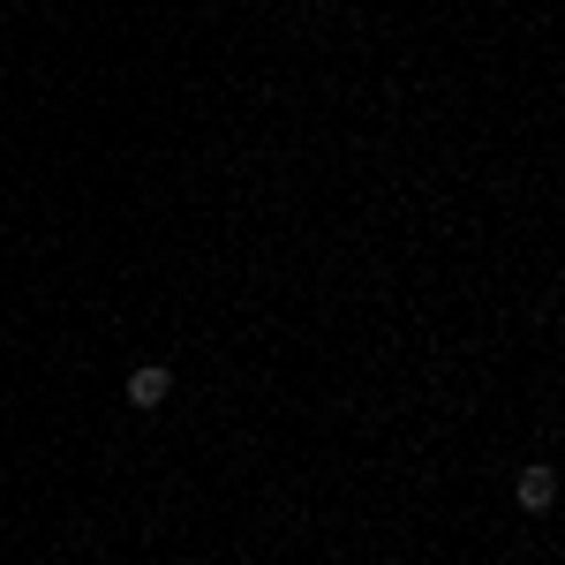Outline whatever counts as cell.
Instances as JSON below:
<instances>
[{
	"instance_id": "1",
	"label": "cell",
	"mask_w": 565,
	"mask_h": 565,
	"mask_svg": "<svg viewBox=\"0 0 565 565\" xmlns=\"http://www.w3.org/2000/svg\"><path fill=\"white\" fill-rule=\"evenodd\" d=\"M167 392H174V377L151 362V370H136V377H129V407H167Z\"/></svg>"
},
{
	"instance_id": "2",
	"label": "cell",
	"mask_w": 565,
	"mask_h": 565,
	"mask_svg": "<svg viewBox=\"0 0 565 565\" xmlns=\"http://www.w3.org/2000/svg\"><path fill=\"white\" fill-rule=\"evenodd\" d=\"M551 498H558V476L551 468H521V513H551Z\"/></svg>"
}]
</instances>
